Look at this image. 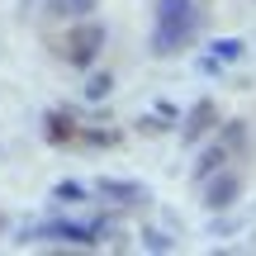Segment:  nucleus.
<instances>
[{
	"label": "nucleus",
	"mask_w": 256,
	"mask_h": 256,
	"mask_svg": "<svg viewBox=\"0 0 256 256\" xmlns=\"http://www.w3.org/2000/svg\"><path fill=\"white\" fill-rule=\"evenodd\" d=\"M200 34V5L194 0H156L152 14V52L156 57H176L194 43Z\"/></svg>",
	"instance_id": "f257e3e1"
},
{
	"label": "nucleus",
	"mask_w": 256,
	"mask_h": 256,
	"mask_svg": "<svg viewBox=\"0 0 256 256\" xmlns=\"http://www.w3.org/2000/svg\"><path fill=\"white\" fill-rule=\"evenodd\" d=\"M104 38H110V34H104L100 19H86V14H81V19H72V34H66V48H62L66 62L81 66V72H86V66H95V57H100Z\"/></svg>",
	"instance_id": "f03ea898"
},
{
	"label": "nucleus",
	"mask_w": 256,
	"mask_h": 256,
	"mask_svg": "<svg viewBox=\"0 0 256 256\" xmlns=\"http://www.w3.org/2000/svg\"><path fill=\"white\" fill-rule=\"evenodd\" d=\"M104 232V223H43L28 238L34 242H76V247H95Z\"/></svg>",
	"instance_id": "7ed1b4c3"
},
{
	"label": "nucleus",
	"mask_w": 256,
	"mask_h": 256,
	"mask_svg": "<svg viewBox=\"0 0 256 256\" xmlns=\"http://www.w3.org/2000/svg\"><path fill=\"white\" fill-rule=\"evenodd\" d=\"M214 119H218V104H214V100H200L190 114H185V124H180V138H185V142H200V138L214 128Z\"/></svg>",
	"instance_id": "20e7f679"
},
{
	"label": "nucleus",
	"mask_w": 256,
	"mask_h": 256,
	"mask_svg": "<svg viewBox=\"0 0 256 256\" xmlns=\"http://www.w3.org/2000/svg\"><path fill=\"white\" fill-rule=\"evenodd\" d=\"M238 194H242V180H238V176H218V171H214L209 190H204V204H209V209H232Z\"/></svg>",
	"instance_id": "39448f33"
},
{
	"label": "nucleus",
	"mask_w": 256,
	"mask_h": 256,
	"mask_svg": "<svg viewBox=\"0 0 256 256\" xmlns=\"http://www.w3.org/2000/svg\"><path fill=\"white\" fill-rule=\"evenodd\" d=\"M100 194L114 204H138V200H152V194L142 190L138 180H100Z\"/></svg>",
	"instance_id": "423d86ee"
},
{
	"label": "nucleus",
	"mask_w": 256,
	"mask_h": 256,
	"mask_svg": "<svg viewBox=\"0 0 256 256\" xmlns=\"http://www.w3.org/2000/svg\"><path fill=\"white\" fill-rule=\"evenodd\" d=\"M223 162H228V147H223V142L204 147V152H200V162H194V180H209L214 171H223Z\"/></svg>",
	"instance_id": "0eeeda50"
},
{
	"label": "nucleus",
	"mask_w": 256,
	"mask_h": 256,
	"mask_svg": "<svg viewBox=\"0 0 256 256\" xmlns=\"http://www.w3.org/2000/svg\"><path fill=\"white\" fill-rule=\"evenodd\" d=\"M43 5H48L52 19H81V14L95 10V0H43Z\"/></svg>",
	"instance_id": "6e6552de"
},
{
	"label": "nucleus",
	"mask_w": 256,
	"mask_h": 256,
	"mask_svg": "<svg viewBox=\"0 0 256 256\" xmlns=\"http://www.w3.org/2000/svg\"><path fill=\"white\" fill-rule=\"evenodd\" d=\"M43 124H48V128H43L48 142H66V138H76V119H66V114H48Z\"/></svg>",
	"instance_id": "1a4fd4ad"
},
{
	"label": "nucleus",
	"mask_w": 256,
	"mask_h": 256,
	"mask_svg": "<svg viewBox=\"0 0 256 256\" xmlns=\"http://www.w3.org/2000/svg\"><path fill=\"white\" fill-rule=\"evenodd\" d=\"M209 52H214V62H238L247 52V43L242 38H218V43H209Z\"/></svg>",
	"instance_id": "9d476101"
},
{
	"label": "nucleus",
	"mask_w": 256,
	"mask_h": 256,
	"mask_svg": "<svg viewBox=\"0 0 256 256\" xmlns=\"http://www.w3.org/2000/svg\"><path fill=\"white\" fill-rule=\"evenodd\" d=\"M110 90H114V76L110 72H90V81H86V100H110Z\"/></svg>",
	"instance_id": "9b49d317"
},
{
	"label": "nucleus",
	"mask_w": 256,
	"mask_h": 256,
	"mask_svg": "<svg viewBox=\"0 0 256 256\" xmlns=\"http://www.w3.org/2000/svg\"><path fill=\"white\" fill-rule=\"evenodd\" d=\"M52 200H62V204H81L86 200V185H76V180H62L52 190Z\"/></svg>",
	"instance_id": "f8f14e48"
},
{
	"label": "nucleus",
	"mask_w": 256,
	"mask_h": 256,
	"mask_svg": "<svg viewBox=\"0 0 256 256\" xmlns=\"http://www.w3.org/2000/svg\"><path fill=\"white\" fill-rule=\"evenodd\" d=\"M142 247H152V252H171L176 242L166 238V232H156V228H147V232H142Z\"/></svg>",
	"instance_id": "ddd939ff"
}]
</instances>
